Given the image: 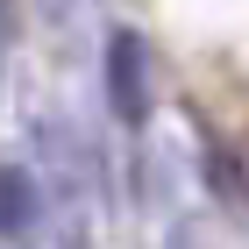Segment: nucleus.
I'll list each match as a JSON object with an SVG mask.
<instances>
[{
	"instance_id": "nucleus-2",
	"label": "nucleus",
	"mask_w": 249,
	"mask_h": 249,
	"mask_svg": "<svg viewBox=\"0 0 249 249\" xmlns=\"http://www.w3.org/2000/svg\"><path fill=\"white\" fill-rule=\"evenodd\" d=\"M43 228V185L21 157H0V242H29Z\"/></svg>"
},
{
	"instance_id": "nucleus-3",
	"label": "nucleus",
	"mask_w": 249,
	"mask_h": 249,
	"mask_svg": "<svg viewBox=\"0 0 249 249\" xmlns=\"http://www.w3.org/2000/svg\"><path fill=\"white\" fill-rule=\"evenodd\" d=\"M15 43V0H0V50Z\"/></svg>"
},
{
	"instance_id": "nucleus-1",
	"label": "nucleus",
	"mask_w": 249,
	"mask_h": 249,
	"mask_svg": "<svg viewBox=\"0 0 249 249\" xmlns=\"http://www.w3.org/2000/svg\"><path fill=\"white\" fill-rule=\"evenodd\" d=\"M107 107L121 128L150 121V43L135 29H107Z\"/></svg>"
}]
</instances>
